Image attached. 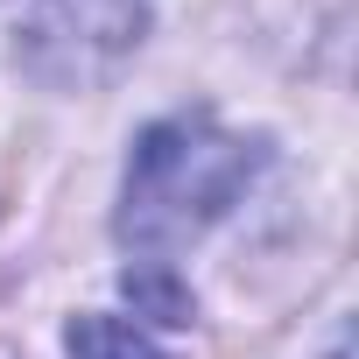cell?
Returning a JSON list of instances; mask_svg holds the SVG:
<instances>
[{
  "instance_id": "cell-1",
  "label": "cell",
  "mask_w": 359,
  "mask_h": 359,
  "mask_svg": "<svg viewBox=\"0 0 359 359\" xmlns=\"http://www.w3.org/2000/svg\"><path fill=\"white\" fill-rule=\"evenodd\" d=\"M261 148L212 113H176L141 134L127 162V198H120V240L148 261L169 268V254L198 240L212 219L233 212V198L254 184Z\"/></svg>"
},
{
  "instance_id": "cell-2",
  "label": "cell",
  "mask_w": 359,
  "mask_h": 359,
  "mask_svg": "<svg viewBox=\"0 0 359 359\" xmlns=\"http://www.w3.org/2000/svg\"><path fill=\"white\" fill-rule=\"evenodd\" d=\"M148 36V0H36L22 15L15 64L43 92H92L106 85Z\"/></svg>"
},
{
  "instance_id": "cell-3",
  "label": "cell",
  "mask_w": 359,
  "mask_h": 359,
  "mask_svg": "<svg viewBox=\"0 0 359 359\" xmlns=\"http://www.w3.org/2000/svg\"><path fill=\"white\" fill-rule=\"evenodd\" d=\"M64 345H71V359H169V352L148 338V324H134V317H106V310L71 317Z\"/></svg>"
}]
</instances>
